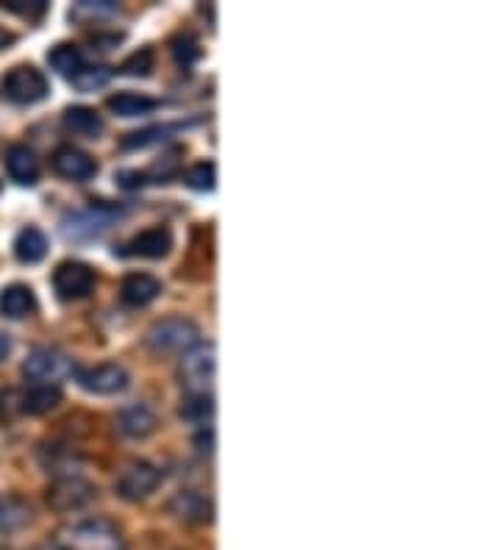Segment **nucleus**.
Here are the masks:
<instances>
[{"instance_id": "1", "label": "nucleus", "mask_w": 500, "mask_h": 550, "mask_svg": "<svg viewBox=\"0 0 500 550\" xmlns=\"http://www.w3.org/2000/svg\"><path fill=\"white\" fill-rule=\"evenodd\" d=\"M59 550H125L123 531L106 517H87L56 531Z\"/></svg>"}, {"instance_id": "2", "label": "nucleus", "mask_w": 500, "mask_h": 550, "mask_svg": "<svg viewBox=\"0 0 500 550\" xmlns=\"http://www.w3.org/2000/svg\"><path fill=\"white\" fill-rule=\"evenodd\" d=\"M200 339V328L187 317H164L145 334V345L153 353H187Z\"/></svg>"}, {"instance_id": "3", "label": "nucleus", "mask_w": 500, "mask_h": 550, "mask_svg": "<svg viewBox=\"0 0 500 550\" xmlns=\"http://www.w3.org/2000/svg\"><path fill=\"white\" fill-rule=\"evenodd\" d=\"M214 345H203L198 342L195 348H189L181 356V367H178V378L189 395H209L214 384Z\"/></svg>"}, {"instance_id": "4", "label": "nucleus", "mask_w": 500, "mask_h": 550, "mask_svg": "<svg viewBox=\"0 0 500 550\" xmlns=\"http://www.w3.org/2000/svg\"><path fill=\"white\" fill-rule=\"evenodd\" d=\"M50 84L42 70L31 67V64H20L6 73L3 78V95L17 103V106H34L39 100L48 98Z\"/></svg>"}, {"instance_id": "5", "label": "nucleus", "mask_w": 500, "mask_h": 550, "mask_svg": "<svg viewBox=\"0 0 500 550\" xmlns=\"http://www.w3.org/2000/svg\"><path fill=\"white\" fill-rule=\"evenodd\" d=\"M159 481H162V470L156 464L139 459V462L125 464L120 475H117V481H114V489L125 500H142L159 487Z\"/></svg>"}, {"instance_id": "6", "label": "nucleus", "mask_w": 500, "mask_h": 550, "mask_svg": "<svg viewBox=\"0 0 500 550\" xmlns=\"http://www.w3.org/2000/svg\"><path fill=\"white\" fill-rule=\"evenodd\" d=\"M25 378L37 381V384H53L59 387V381L75 373L73 362L53 348H37L23 364Z\"/></svg>"}, {"instance_id": "7", "label": "nucleus", "mask_w": 500, "mask_h": 550, "mask_svg": "<svg viewBox=\"0 0 500 550\" xmlns=\"http://www.w3.org/2000/svg\"><path fill=\"white\" fill-rule=\"evenodd\" d=\"M95 270L84 262H62L53 270V289L62 300H84L95 289Z\"/></svg>"}, {"instance_id": "8", "label": "nucleus", "mask_w": 500, "mask_h": 550, "mask_svg": "<svg viewBox=\"0 0 500 550\" xmlns=\"http://www.w3.org/2000/svg\"><path fill=\"white\" fill-rule=\"evenodd\" d=\"M92 498H95L92 484L84 481V478H78V475H62L48 489V503L56 512H78Z\"/></svg>"}, {"instance_id": "9", "label": "nucleus", "mask_w": 500, "mask_h": 550, "mask_svg": "<svg viewBox=\"0 0 500 550\" xmlns=\"http://www.w3.org/2000/svg\"><path fill=\"white\" fill-rule=\"evenodd\" d=\"M75 381L92 395H117L128 387V373L120 364H95V367H78Z\"/></svg>"}, {"instance_id": "10", "label": "nucleus", "mask_w": 500, "mask_h": 550, "mask_svg": "<svg viewBox=\"0 0 500 550\" xmlns=\"http://www.w3.org/2000/svg\"><path fill=\"white\" fill-rule=\"evenodd\" d=\"M50 167H53V173L62 175L67 181H75V184H84V181L98 175V162L84 150L73 148V145L56 148V153L50 156Z\"/></svg>"}, {"instance_id": "11", "label": "nucleus", "mask_w": 500, "mask_h": 550, "mask_svg": "<svg viewBox=\"0 0 500 550\" xmlns=\"http://www.w3.org/2000/svg\"><path fill=\"white\" fill-rule=\"evenodd\" d=\"M117 217H120V209L114 206H89L84 212H75L64 220V234L70 239L95 237L100 231H106Z\"/></svg>"}, {"instance_id": "12", "label": "nucleus", "mask_w": 500, "mask_h": 550, "mask_svg": "<svg viewBox=\"0 0 500 550\" xmlns=\"http://www.w3.org/2000/svg\"><path fill=\"white\" fill-rule=\"evenodd\" d=\"M170 248H173L170 228L156 225V228H148V231H142V234L131 239L125 245L123 253H128V256H142V259H164L170 253Z\"/></svg>"}, {"instance_id": "13", "label": "nucleus", "mask_w": 500, "mask_h": 550, "mask_svg": "<svg viewBox=\"0 0 500 550\" xmlns=\"http://www.w3.org/2000/svg\"><path fill=\"white\" fill-rule=\"evenodd\" d=\"M159 292H162V281L148 273L125 275L123 284H120V300L131 309H142V306L153 303L159 298Z\"/></svg>"}, {"instance_id": "14", "label": "nucleus", "mask_w": 500, "mask_h": 550, "mask_svg": "<svg viewBox=\"0 0 500 550\" xmlns=\"http://www.w3.org/2000/svg\"><path fill=\"white\" fill-rule=\"evenodd\" d=\"M6 170L12 175V181L23 187H34L39 181V159L28 145H12L6 150Z\"/></svg>"}, {"instance_id": "15", "label": "nucleus", "mask_w": 500, "mask_h": 550, "mask_svg": "<svg viewBox=\"0 0 500 550\" xmlns=\"http://www.w3.org/2000/svg\"><path fill=\"white\" fill-rule=\"evenodd\" d=\"M117 428L125 437H148L156 428V414L148 403H128L117 412Z\"/></svg>"}, {"instance_id": "16", "label": "nucleus", "mask_w": 500, "mask_h": 550, "mask_svg": "<svg viewBox=\"0 0 500 550\" xmlns=\"http://www.w3.org/2000/svg\"><path fill=\"white\" fill-rule=\"evenodd\" d=\"M37 312V295L25 284H12L0 292V314L9 320H23L28 314Z\"/></svg>"}, {"instance_id": "17", "label": "nucleus", "mask_w": 500, "mask_h": 550, "mask_svg": "<svg viewBox=\"0 0 500 550\" xmlns=\"http://www.w3.org/2000/svg\"><path fill=\"white\" fill-rule=\"evenodd\" d=\"M170 509H173L175 517H181V520H187V523H209L214 514L212 500L203 498L195 489L178 492L173 498V503H170Z\"/></svg>"}, {"instance_id": "18", "label": "nucleus", "mask_w": 500, "mask_h": 550, "mask_svg": "<svg viewBox=\"0 0 500 550\" xmlns=\"http://www.w3.org/2000/svg\"><path fill=\"white\" fill-rule=\"evenodd\" d=\"M14 256L23 264L42 262V259L48 256V237H45L39 228L28 225V228H23V231L17 234V239H14Z\"/></svg>"}, {"instance_id": "19", "label": "nucleus", "mask_w": 500, "mask_h": 550, "mask_svg": "<svg viewBox=\"0 0 500 550\" xmlns=\"http://www.w3.org/2000/svg\"><path fill=\"white\" fill-rule=\"evenodd\" d=\"M62 403V389L53 384H34L20 395V412L25 414H45Z\"/></svg>"}, {"instance_id": "20", "label": "nucleus", "mask_w": 500, "mask_h": 550, "mask_svg": "<svg viewBox=\"0 0 500 550\" xmlns=\"http://www.w3.org/2000/svg\"><path fill=\"white\" fill-rule=\"evenodd\" d=\"M48 62L50 67H53L59 75H64V78H75V75L87 67L84 53H81V48L73 45V42H62V45H56V48L48 53Z\"/></svg>"}, {"instance_id": "21", "label": "nucleus", "mask_w": 500, "mask_h": 550, "mask_svg": "<svg viewBox=\"0 0 500 550\" xmlns=\"http://www.w3.org/2000/svg\"><path fill=\"white\" fill-rule=\"evenodd\" d=\"M28 523H31V506L17 495H3L0 498V534H12Z\"/></svg>"}, {"instance_id": "22", "label": "nucleus", "mask_w": 500, "mask_h": 550, "mask_svg": "<svg viewBox=\"0 0 500 550\" xmlns=\"http://www.w3.org/2000/svg\"><path fill=\"white\" fill-rule=\"evenodd\" d=\"M64 125L78 137H98L103 131V120L92 106H70L64 112Z\"/></svg>"}, {"instance_id": "23", "label": "nucleus", "mask_w": 500, "mask_h": 550, "mask_svg": "<svg viewBox=\"0 0 500 550\" xmlns=\"http://www.w3.org/2000/svg\"><path fill=\"white\" fill-rule=\"evenodd\" d=\"M106 106L112 109L117 117H139V114H150L156 109V100L148 95H137V92H117L106 100Z\"/></svg>"}, {"instance_id": "24", "label": "nucleus", "mask_w": 500, "mask_h": 550, "mask_svg": "<svg viewBox=\"0 0 500 550\" xmlns=\"http://www.w3.org/2000/svg\"><path fill=\"white\" fill-rule=\"evenodd\" d=\"M189 189H198V192H212L214 184H217V170H214L212 162H198L192 164L184 175Z\"/></svg>"}, {"instance_id": "25", "label": "nucleus", "mask_w": 500, "mask_h": 550, "mask_svg": "<svg viewBox=\"0 0 500 550\" xmlns=\"http://www.w3.org/2000/svg\"><path fill=\"white\" fill-rule=\"evenodd\" d=\"M214 412V400L212 395H189L181 406V417L184 420H192V423H203L209 420Z\"/></svg>"}, {"instance_id": "26", "label": "nucleus", "mask_w": 500, "mask_h": 550, "mask_svg": "<svg viewBox=\"0 0 500 550\" xmlns=\"http://www.w3.org/2000/svg\"><path fill=\"white\" fill-rule=\"evenodd\" d=\"M153 64H156V59H153V50L142 48L137 50V53H131V56L120 64V73L131 75V78H148L150 70H153Z\"/></svg>"}, {"instance_id": "27", "label": "nucleus", "mask_w": 500, "mask_h": 550, "mask_svg": "<svg viewBox=\"0 0 500 550\" xmlns=\"http://www.w3.org/2000/svg\"><path fill=\"white\" fill-rule=\"evenodd\" d=\"M109 78H112V70H109V67H100V64H98V67H92V64H87V67H84L81 73L75 75V78H70V81H73L78 89L89 92V89L103 87V84H106Z\"/></svg>"}, {"instance_id": "28", "label": "nucleus", "mask_w": 500, "mask_h": 550, "mask_svg": "<svg viewBox=\"0 0 500 550\" xmlns=\"http://www.w3.org/2000/svg\"><path fill=\"white\" fill-rule=\"evenodd\" d=\"M0 9L20 14L25 20H39L42 14L48 12V3H45V0H3Z\"/></svg>"}, {"instance_id": "29", "label": "nucleus", "mask_w": 500, "mask_h": 550, "mask_svg": "<svg viewBox=\"0 0 500 550\" xmlns=\"http://www.w3.org/2000/svg\"><path fill=\"white\" fill-rule=\"evenodd\" d=\"M173 53L181 64H192L200 56V48L195 39H178L173 45Z\"/></svg>"}, {"instance_id": "30", "label": "nucleus", "mask_w": 500, "mask_h": 550, "mask_svg": "<svg viewBox=\"0 0 500 550\" xmlns=\"http://www.w3.org/2000/svg\"><path fill=\"white\" fill-rule=\"evenodd\" d=\"M9 353H12V339H9V334H0V362H3Z\"/></svg>"}, {"instance_id": "31", "label": "nucleus", "mask_w": 500, "mask_h": 550, "mask_svg": "<svg viewBox=\"0 0 500 550\" xmlns=\"http://www.w3.org/2000/svg\"><path fill=\"white\" fill-rule=\"evenodd\" d=\"M14 42V37L12 34H9V31H3V28H0V50H6L9 48V45H12Z\"/></svg>"}]
</instances>
